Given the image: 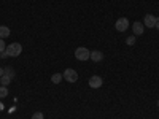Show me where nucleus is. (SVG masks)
<instances>
[{"instance_id":"10","label":"nucleus","mask_w":159,"mask_h":119,"mask_svg":"<svg viewBox=\"0 0 159 119\" xmlns=\"http://www.w3.org/2000/svg\"><path fill=\"white\" fill-rule=\"evenodd\" d=\"M62 78H64V76H62V73H54V75L51 76V81L54 83V84H59V83L62 81Z\"/></svg>"},{"instance_id":"7","label":"nucleus","mask_w":159,"mask_h":119,"mask_svg":"<svg viewBox=\"0 0 159 119\" xmlns=\"http://www.w3.org/2000/svg\"><path fill=\"white\" fill-rule=\"evenodd\" d=\"M143 29H145V25H143V22H140V21H135L134 24H132V32H134L135 37H137V35H143Z\"/></svg>"},{"instance_id":"19","label":"nucleus","mask_w":159,"mask_h":119,"mask_svg":"<svg viewBox=\"0 0 159 119\" xmlns=\"http://www.w3.org/2000/svg\"><path fill=\"white\" fill-rule=\"evenodd\" d=\"M2 76H3V68L0 67V78H2Z\"/></svg>"},{"instance_id":"20","label":"nucleus","mask_w":159,"mask_h":119,"mask_svg":"<svg viewBox=\"0 0 159 119\" xmlns=\"http://www.w3.org/2000/svg\"><path fill=\"white\" fill-rule=\"evenodd\" d=\"M157 107H159V100H157Z\"/></svg>"},{"instance_id":"16","label":"nucleus","mask_w":159,"mask_h":119,"mask_svg":"<svg viewBox=\"0 0 159 119\" xmlns=\"http://www.w3.org/2000/svg\"><path fill=\"white\" fill-rule=\"evenodd\" d=\"M5 48H7V45H5V42H3V40H2V38H0V52H2V51H5Z\"/></svg>"},{"instance_id":"8","label":"nucleus","mask_w":159,"mask_h":119,"mask_svg":"<svg viewBox=\"0 0 159 119\" xmlns=\"http://www.w3.org/2000/svg\"><path fill=\"white\" fill-rule=\"evenodd\" d=\"M89 59L92 62H100V60H103V52L102 51H91Z\"/></svg>"},{"instance_id":"18","label":"nucleus","mask_w":159,"mask_h":119,"mask_svg":"<svg viewBox=\"0 0 159 119\" xmlns=\"http://www.w3.org/2000/svg\"><path fill=\"white\" fill-rule=\"evenodd\" d=\"M154 27H156V29L159 30V18H157V21H156V25H154Z\"/></svg>"},{"instance_id":"14","label":"nucleus","mask_w":159,"mask_h":119,"mask_svg":"<svg viewBox=\"0 0 159 119\" xmlns=\"http://www.w3.org/2000/svg\"><path fill=\"white\" fill-rule=\"evenodd\" d=\"M135 42H137V38H135V35H130V37H127V38H126V43H127L129 46H132V45H135Z\"/></svg>"},{"instance_id":"6","label":"nucleus","mask_w":159,"mask_h":119,"mask_svg":"<svg viewBox=\"0 0 159 119\" xmlns=\"http://www.w3.org/2000/svg\"><path fill=\"white\" fill-rule=\"evenodd\" d=\"M156 21H157L156 16L147 15V16L143 18V25H145V27H154V25H156Z\"/></svg>"},{"instance_id":"4","label":"nucleus","mask_w":159,"mask_h":119,"mask_svg":"<svg viewBox=\"0 0 159 119\" xmlns=\"http://www.w3.org/2000/svg\"><path fill=\"white\" fill-rule=\"evenodd\" d=\"M129 25H130V22H129L127 18H119V19L115 22V27H116L118 32H126V30L129 29Z\"/></svg>"},{"instance_id":"1","label":"nucleus","mask_w":159,"mask_h":119,"mask_svg":"<svg viewBox=\"0 0 159 119\" xmlns=\"http://www.w3.org/2000/svg\"><path fill=\"white\" fill-rule=\"evenodd\" d=\"M5 52L8 57H16L22 52V46H21V43H11L5 48Z\"/></svg>"},{"instance_id":"13","label":"nucleus","mask_w":159,"mask_h":119,"mask_svg":"<svg viewBox=\"0 0 159 119\" xmlns=\"http://www.w3.org/2000/svg\"><path fill=\"white\" fill-rule=\"evenodd\" d=\"M8 95V87L7 86H0V99H5Z\"/></svg>"},{"instance_id":"3","label":"nucleus","mask_w":159,"mask_h":119,"mask_svg":"<svg viewBox=\"0 0 159 119\" xmlns=\"http://www.w3.org/2000/svg\"><path fill=\"white\" fill-rule=\"evenodd\" d=\"M62 76H64L65 81H69V83H76L78 81V73L73 68H65V72L62 73Z\"/></svg>"},{"instance_id":"5","label":"nucleus","mask_w":159,"mask_h":119,"mask_svg":"<svg viewBox=\"0 0 159 119\" xmlns=\"http://www.w3.org/2000/svg\"><path fill=\"white\" fill-rule=\"evenodd\" d=\"M102 84H103V79H102L100 76L94 75V76H91V78H89V86H91L92 89H99Z\"/></svg>"},{"instance_id":"11","label":"nucleus","mask_w":159,"mask_h":119,"mask_svg":"<svg viewBox=\"0 0 159 119\" xmlns=\"http://www.w3.org/2000/svg\"><path fill=\"white\" fill-rule=\"evenodd\" d=\"M10 83H11V78H10L8 75H5V73H3V76L0 78V84H2V86H8Z\"/></svg>"},{"instance_id":"2","label":"nucleus","mask_w":159,"mask_h":119,"mask_svg":"<svg viewBox=\"0 0 159 119\" xmlns=\"http://www.w3.org/2000/svg\"><path fill=\"white\" fill-rule=\"evenodd\" d=\"M89 56H91V51L88 48H84V46H80V48L75 49V57L78 60H81V62L89 60Z\"/></svg>"},{"instance_id":"15","label":"nucleus","mask_w":159,"mask_h":119,"mask_svg":"<svg viewBox=\"0 0 159 119\" xmlns=\"http://www.w3.org/2000/svg\"><path fill=\"white\" fill-rule=\"evenodd\" d=\"M32 119H45V116H43L42 111H37V113L32 114Z\"/></svg>"},{"instance_id":"12","label":"nucleus","mask_w":159,"mask_h":119,"mask_svg":"<svg viewBox=\"0 0 159 119\" xmlns=\"http://www.w3.org/2000/svg\"><path fill=\"white\" fill-rule=\"evenodd\" d=\"M3 73H5V75H8V76H10L11 79H13V78H15V76H16V73H15V70H13L11 67H5V68H3Z\"/></svg>"},{"instance_id":"17","label":"nucleus","mask_w":159,"mask_h":119,"mask_svg":"<svg viewBox=\"0 0 159 119\" xmlns=\"http://www.w3.org/2000/svg\"><path fill=\"white\" fill-rule=\"evenodd\" d=\"M3 108H5V105H3V102H0V111H3Z\"/></svg>"},{"instance_id":"9","label":"nucleus","mask_w":159,"mask_h":119,"mask_svg":"<svg viewBox=\"0 0 159 119\" xmlns=\"http://www.w3.org/2000/svg\"><path fill=\"white\" fill-rule=\"evenodd\" d=\"M10 33H11L10 27H7V25H0V38L5 40L7 37H10Z\"/></svg>"}]
</instances>
